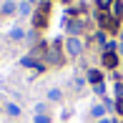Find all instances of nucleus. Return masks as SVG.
<instances>
[{"instance_id":"f257e3e1","label":"nucleus","mask_w":123,"mask_h":123,"mask_svg":"<svg viewBox=\"0 0 123 123\" xmlns=\"http://www.w3.org/2000/svg\"><path fill=\"white\" fill-rule=\"evenodd\" d=\"M48 15H50V3H40L35 10V15H33V23H35L38 30H43V28L48 25Z\"/></svg>"},{"instance_id":"f03ea898","label":"nucleus","mask_w":123,"mask_h":123,"mask_svg":"<svg viewBox=\"0 0 123 123\" xmlns=\"http://www.w3.org/2000/svg\"><path fill=\"white\" fill-rule=\"evenodd\" d=\"M60 48H63L60 40H53V43H50V48L45 50V60H48V63H53V65H60V63H63V53H60Z\"/></svg>"},{"instance_id":"7ed1b4c3","label":"nucleus","mask_w":123,"mask_h":123,"mask_svg":"<svg viewBox=\"0 0 123 123\" xmlns=\"http://www.w3.org/2000/svg\"><path fill=\"white\" fill-rule=\"evenodd\" d=\"M98 23L100 28H105V30H111V33H118V23H116L113 18H111L105 10H98Z\"/></svg>"},{"instance_id":"20e7f679","label":"nucleus","mask_w":123,"mask_h":123,"mask_svg":"<svg viewBox=\"0 0 123 123\" xmlns=\"http://www.w3.org/2000/svg\"><path fill=\"white\" fill-rule=\"evenodd\" d=\"M65 50H68V55H80L83 53V40L78 35H70L65 40Z\"/></svg>"},{"instance_id":"39448f33","label":"nucleus","mask_w":123,"mask_h":123,"mask_svg":"<svg viewBox=\"0 0 123 123\" xmlns=\"http://www.w3.org/2000/svg\"><path fill=\"white\" fill-rule=\"evenodd\" d=\"M100 60H103L105 68H118V53H116V50H105Z\"/></svg>"},{"instance_id":"423d86ee","label":"nucleus","mask_w":123,"mask_h":123,"mask_svg":"<svg viewBox=\"0 0 123 123\" xmlns=\"http://www.w3.org/2000/svg\"><path fill=\"white\" fill-rule=\"evenodd\" d=\"M105 13H108L111 18H113L116 23H118V20L123 18V3H121V0H113V5H111V8L105 10Z\"/></svg>"},{"instance_id":"0eeeda50","label":"nucleus","mask_w":123,"mask_h":123,"mask_svg":"<svg viewBox=\"0 0 123 123\" xmlns=\"http://www.w3.org/2000/svg\"><path fill=\"white\" fill-rule=\"evenodd\" d=\"M105 111H108V108H105L103 103H96V105L91 108V116H93L96 121H100V118H105Z\"/></svg>"},{"instance_id":"6e6552de","label":"nucleus","mask_w":123,"mask_h":123,"mask_svg":"<svg viewBox=\"0 0 123 123\" xmlns=\"http://www.w3.org/2000/svg\"><path fill=\"white\" fill-rule=\"evenodd\" d=\"M68 30H70V35H75V33L83 30V23H80L78 18H70V20H68Z\"/></svg>"},{"instance_id":"1a4fd4ad","label":"nucleus","mask_w":123,"mask_h":123,"mask_svg":"<svg viewBox=\"0 0 123 123\" xmlns=\"http://www.w3.org/2000/svg\"><path fill=\"white\" fill-rule=\"evenodd\" d=\"M0 13L3 15H13V13H18V3H13V0H8V3L0 8Z\"/></svg>"},{"instance_id":"9d476101","label":"nucleus","mask_w":123,"mask_h":123,"mask_svg":"<svg viewBox=\"0 0 123 123\" xmlns=\"http://www.w3.org/2000/svg\"><path fill=\"white\" fill-rule=\"evenodd\" d=\"M88 80H91L93 86H100V83H103V73H100V70H88Z\"/></svg>"},{"instance_id":"9b49d317","label":"nucleus","mask_w":123,"mask_h":123,"mask_svg":"<svg viewBox=\"0 0 123 123\" xmlns=\"http://www.w3.org/2000/svg\"><path fill=\"white\" fill-rule=\"evenodd\" d=\"M23 65H28V68H33V70H38V73H40V70H45V68H43V63H38V60H33V58H23Z\"/></svg>"},{"instance_id":"f8f14e48","label":"nucleus","mask_w":123,"mask_h":123,"mask_svg":"<svg viewBox=\"0 0 123 123\" xmlns=\"http://www.w3.org/2000/svg\"><path fill=\"white\" fill-rule=\"evenodd\" d=\"M5 113H8L10 118H15V116H20V108L15 103H8V105H5Z\"/></svg>"},{"instance_id":"ddd939ff","label":"nucleus","mask_w":123,"mask_h":123,"mask_svg":"<svg viewBox=\"0 0 123 123\" xmlns=\"http://www.w3.org/2000/svg\"><path fill=\"white\" fill-rule=\"evenodd\" d=\"M18 13H20V15H28V13H30V0H25V3L18 5Z\"/></svg>"},{"instance_id":"4468645a","label":"nucleus","mask_w":123,"mask_h":123,"mask_svg":"<svg viewBox=\"0 0 123 123\" xmlns=\"http://www.w3.org/2000/svg\"><path fill=\"white\" fill-rule=\"evenodd\" d=\"M48 98H50V100H60V98H63V93H60L58 88H50V91H48Z\"/></svg>"},{"instance_id":"2eb2a0df","label":"nucleus","mask_w":123,"mask_h":123,"mask_svg":"<svg viewBox=\"0 0 123 123\" xmlns=\"http://www.w3.org/2000/svg\"><path fill=\"white\" fill-rule=\"evenodd\" d=\"M96 5H98V10H108L113 5V0H96Z\"/></svg>"},{"instance_id":"dca6fc26","label":"nucleus","mask_w":123,"mask_h":123,"mask_svg":"<svg viewBox=\"0 0 123 123\" xmlns=\"http://www.w3.org/2000/svg\"><path fill=\"white\" fill-rule=\"evenodd\" d=\"M96 43H98V45H103V48L108 45V40H105V33H100V30L96 33Z\"/></svg>"},{"instance_id":"f3484780","label":"nucleus","mask_w":123,"mask_h":123,"mask_svg":"<svg viewBox=\"0 0 123 123\" xmlns=\"http://www.w3.org/2000/svg\"><path fill=\"white\" fill-rule=\"evenodd\" d=\"M23 35H25V33H23V28H15V30L10 33V38H13V40H20Z\"/></svg>"},{"instance_id":"a211bd4d","label":"nucleus","mask_w":123,"mask_h":123,"mask_svg":"<svg viewBox=\"0 0 123 123\" xmlns=\"http://www.w3.org/2000/svg\"><path fill=\"white\" fill-rule=\"evenodd\" d=\"M35 123H50V116H48V113H40V116H35Z\"/></svg>"},{"instance_id":"6ab92c4d","label":"nucleus","mask_w":123,"mask_h":123,"mask_svg":"<svg viewBox=\"0 0 123 123\" xmlns=\"http://www.w3.org/2000/svg\"><path fill=\"white\" fill-rule=\"evenodd\" d=\"M45 111H48V105H45V103H38V105H35V116L45 113Z\"/></svg>"},{"instance_id":"aec40b11","label":"nucleus","mask_w":123,"mask_h":123,"mask_svg":"<svg viewBox=\"0 0 123 123\" xmlns=\"http://www.w3.org/2000/svg\"><path fill=\"white\" fill-rule=\"evenodd\" d=\"M118 53L123 55V33H121V43H118Z\"/></svg>"},{"instance_id":"412c9836","label":"nucleus","mask_w":123,"mask_h":123,"mask_svg":"<svg viewBox=\"0 0 123 123\" xmlns=\"http://www.w3.org/2000/svg\"><path fill=\"white\" fill-rule=\"evenodd\" d=\"M98 123H113V121H111V118H100Z\"/></svg>"},{"instance_id":"4be33fe9","label":"nucleus","mask_w":123,"mask_h":123,"mask_svg":"<svg viewBox=\"0 0 123 123\" xmlns=\"http://www.w3.org/2000/svg\"><path fill=\"white\" fill-rule=\"evenodd\" d=\"M30 3H33V0H30Z\"/></svg>"}]
</instances>
